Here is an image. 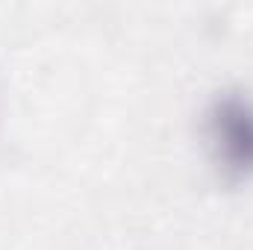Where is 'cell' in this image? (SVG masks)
<instances>
[{
	"label": "cell",
	"instance_id": "6da1fadb",
	"mask_svg": "<svg viewBox=\"0 0 253 250\" xmlns=\"http://www.w3.org/2000/svg\"><path fill=\"white\" fill-rule=\"evenodd\" d=\"M203 135L224 183L253 177V97L242 88L218 91L203 112Z\"/></svg>",
	"mask_w": 253,
	"mask_h": 250
}]
</instances>
